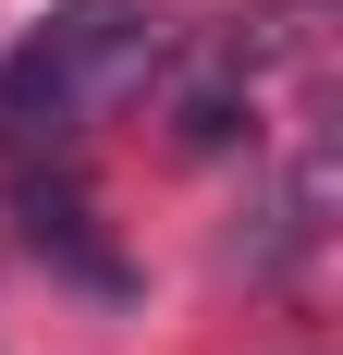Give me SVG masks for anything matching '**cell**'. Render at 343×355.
Returning <instances> with one entry per match:
<instances>
[{"label":"cell","instance_id":"cell-2","mask_svg":"<svg viewBox=\"0 0 343 355\" xmlns=\"http://www.w3.org/2000/svg\"><path fill=\"white\" fill-rule=\"evenodd\" d=\"M245 73H258V62H245L233 25L184 49V73H172V147H184V159H208V147L245 135Z\"/></svg>","mask_w":343,"mask_h":355},{"label":"cell","instance_id":"cell-1","mask_svg":"<svg viewBox=\"0 0 343 355\" xmlns=\"http://www.w3.org/2000/svg\"><path fill=\"white\" fill-rule=\"evenodd\" d=\"M160 62V25H147V0H62L49 25L0 62V135L12 147H62L86 135L135 73Z\"/></svg>","mask_w":343,"mask_h":355},{"label":"cell","instance_id":"cell-3","mask_svg":"<svg viewBox=\"0 0 343 355\" xmlns=\"http://www.w3.org/2000/svg\"><path fill=\"white\" fill-rule=\"evenodd\" d=\"M12 220H25V245L49 257V270H74L86 294H123V257L99 245V220H86V196H74L62 172H25V184H12Z\"/></svg>","mask_w":343,"mask_h":355}]
</instances>
